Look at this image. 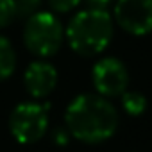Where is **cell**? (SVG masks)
Here are the masks:
<instances>
[{"label":"cell","instance_id":"9","mask_svg":"<svg viewBox=\"0 0 152 152\" xmlns=\"http://www.w3.org/2000/svg\"><path fill=\"white\" fill-rule=\"evenodd\" d=\"M122 107L127 115L131 116H140L147 109V99L140 91H124L122 95Z\"/></svg>","mask_w":152,"mask_h":152},{"label":"cell","instance_id":"2","mask_svg":"<svg viewBox=\"0 0 152 152\" xmlns=\"http://www.w3.org/2000/svg\"><path fill=\"white\" fill-rule=\"evenodd\" d=\"M113 31L115 22L107 11L88 7L79 11L68 22L64 29V39L75 54L91 57L99 56L109 47Z\"/></svg>","mask_w":152,"mask_h":152},{"label":"cell","instance_id":"7","mask_svg":"<svg viewBox=\"0 0 152 152\" xmlns=\"http://www.w3.org/2000/svg\"><path fill=\"white\" fill-rule=\"evenodd\" d=\"M57 84V70L47 61H34L25 68L23 86L34 99L48 97Z\"/></svg>","mask_w":152,"mask_h":152},{"label":"cell","instance_id":"12","mask_svg":"<svg viewBox=\"0 0 152 152\" xmlns=\"http://www.w3.org/2000/svg\"><path fill=\"white\" fill-rule=\"evenodd\" d=\"M83 0H48V6L54 13H70Z\"/></svg>","mask_w":152,"mask_h":152},{"label":"cell","instance_id":"8","mask_svg":"<svg viewBox=\"0 0 152 152\" xmlns=\"http://www.w3.org/2000/svg\"><path fill=\"white\" fill-rule=\"evenodd\" d=\"M16 68V52L11 41L0 34V83L9 79Z\"/></svg>","mask_w":152,"mask_h":152},{"label":"cell","instance_id":"3","mask_svg":"<svg viewBox=\"0 0 152 152\" xmlns=\"http://www.w3.org/2000/svg\"><path fill=\"white\" fill-rule=\"evenodd\" d=\"M64 41V29L59 18L48 11H38L25 20L23 43L38 57H52Z\"/></svg>","mask_w":152,"mask_h":152},{"label":"cell","instance_id":"6","mask_svg":"<svg viewBox=\"0 0 152 152\" xmlns=\"http://www.w3.org/2000/svg\"><path fill=\"white\" fill-rule=\"evenodd\" d=\"M91 81L99 95L102 97H120L129 86L127 66L116 57H102L93 64Z\"/></svg>","mask_w":152,"mask_h":152},{"label":"cell","instance_id":"13","mask_svg":"<svg viewBox=\"0 0 152 152\" xmlns=\"http://www.w3.org/2000/svg\"><path fill=\"white\" fill-rule=\"evenodd\" d=\"M70 131L66 129V127H57L56 131H54V134H52V138H54V143L56 145H61V147H64V145H68V141H70Z\"/></svg>","mask_w":152,"mask_h":152},{"label":"cell","instance_id":"1","mask_svg":"<svg viewBox=\"0 0 152 152\" xmlns=\"http://www.w3.org/2000/svg\"><path fill=\"white\" fill-rule=\"evenodd\" d=\"M64 124L75 140L100 143L115 134L118 127V113L107 97L99 93H81L68 104Z\"/></svg>","mask_w":152,"mask_h":152},{"label":"cell","instance_id":"10","mask_svg":"<svg viewBox=\"0 0 152 152\" xmlns=\"http://www.w3.org/2000/svg\"><path fill=\"white\" fill-rule=\"evenodd\" d=\"M16 4L15 0H0V29L9 27L16 20Z\"/></svg>","mask_w":152,"mask_h":152},{"label":"cell","instance_id":"5","mask_svg":"<svg viewBox=\"0 0 152 152\" xmlns=\"http://www.w3.org/2000/svg\"><path fill=\"white\" fill-rule=\"evenodd\" d=\"M113 16L127 34L147 36L152 32V0H116Z\"/></svg>","mask_w":152,"mask_h":152},{"label":"cell","instance_id":"11","mask_svg":"<svg viewBox=\"0 0 152 152\" xmlns=\"http://www.w3.org/2000/svg\"><path fill=\"white\" fill-rule=\"evenodd\" d=\"M15 4H16V16L27 20L29 16L39 11L41 0H15Z\"/></svg>","mask_w":152,"mask_h":152},{"label":"cell","instance_id":"4","mask_svg":"<svg viewBox=\"0 0 152 152\" xmlns=\"http://www.w3.org/2000/svg\"><path fill=\"white\" fill-rule=\"evenodd\" d=\"M48 109L50 104H18L9 116V131L13 138L23 145L41 140L48 127Z\"/></svg>","mask_w":152,"mask_h":152},{"label":"cell","instance_id":"14","mask_svg":"<svg viewBox=\"0 0 152 152\" xmlns=\"http://www.w3.org/2000/svg\"><path fill=\"white\" fill-rule=\"evenodd\" d=\"M113 4V0H86V6L90 9H102L107 11V7Z\"/></svg>","mask_w":152,"mask_h":152}]
</instances>
